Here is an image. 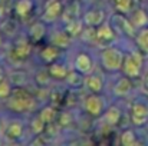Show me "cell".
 I'll return each instance as SVG.
<instances>
[{
	"instance_id": "1",
	"label": "cell",
	"mask_w": 148,
	"mask_h": 146,
	"mask_svg": "<svg viewBox=\"0 0 148 146\" xmlns=\"http://www.w3.org/2000/svg\"><path fill=\"white\" fill-rule=\"evenodd\" d=\"M6 107L16 115L32 113L38 107V100L27 89L25 88H13L10 96L6 97Z\"/></svg>"
},
{
	"instance_id": "2",
	"label": "cell",
	"mask_w": 148,
	"mask_h": 146,
	"mask_svg": "<svg viewBox=\"0 0 148 146\" xmlns=\"http://www.w3.org/2000/svg\"><path fill=\"white\" fill-rule=\"evenodd\" d=\"M124 57H125V54L115 46H106L101 52L102 66H103V69H106L109 72L121 70L122 63H124Z\"/></svg>"
},
{
	"instance_id": "3",
	"label": "cell",
	"mask_w": 148,
	"mask_h": 146,
	"mask_svg": "<svg viewBox=\"0 0 148 146\" xmlns=\"http://www.w3.org/2000/svg\"><path fill=\"white\" fill-rule=\"evenodd\" d=\"M143 65H144L143 53L141 52H131V53L125 54L121 70L124 72V75H127L130 77H138L141 73Z\"/></svg>"
},
{
	"instance_id": "4",
	"label": "cell",
	"mask_w": 148,
	"mask_h": 146,
	"mask_svg": "<svg viewBox=\"0 0 148 146\" xmlns=\"http://www.w3.org/2000/svg\"><path fill=\"white\" fill-rule=\"evenodd\" d=\"M32 53V42L29 37H16L12 49L9 52V57L13 62H25Z\"/></svg>"
},
{
	"instance_id": "5",
	"label": "cell",
	"mask_w": 148,
	"mask_h": 146,
	"mask_svg": "<svg viewBox=\"0 0 148 146\" xmlns=\"http://www.w3.org/2000/svg\"><path fill=\"white\" fill-rule=\"evenodd\" d=\"M111 26L115 29V32H121V33H124V35H127L130 37H135L137 36L135 35L134 24L131 23L130 19L125 17L124 13L116 12L115 14H112V17H111Z\"/></svg>"
},
{
	"instance_id": "6",
	"label": "cell",
	"mask_w": 148,
	"mask_h": 146,
	"mask_svg": "<svg viewBox=\"0 0 148 146\" xmlns=\"http://www.w3.org/2000/svg\"><path fill=\"white\" fill-rule=\"evenodd\" d=\"M63 14V6L60 0H46L43 6L42 20L45 23H53Z\"/></svg>"
},
{
	"instance_id": "7",
	"label": "cell",
	"mask_w": 148,
	"mask_h": 146,
	"mask_svg": "<svg viewBox=\"0 0 148 146\" xmlns=\"http://www.w3.org/2000/svg\"><path fill=\"white\" fill-rule=\"evenodd\" d=\"M103 107H105V102H103V97L99 96V93H91L84 100V109L92 117L101 116L103 112Z\"/></svg>"
},
{
	"instance_id": "8",
	"label": "cell",
	"mask_w": 148,
	"mask_h": 146,
	"mask_svg": "<svg viewBox=\"0 0 148 146\" xmlns=\"http://www.w3.org/2000/svg\"><path fill=\"white\" fill-rule=\"evenodd\" d=\"M131 120L135 126H144L148 120V103L135 100L131 105Z\"/></svg>"
},
{
	"instance_id": "9",
	"label": "cell",
	"mask_w": 148,
	"mask_h": 146,
	"mask_svg": "<svg viewBox=\"0 0 148 146\" xmlns=\"http://www.w3.org/2000/svg\"><path fill=\"white\" fill-rule=\"evenodd\" d=\"M115 40V29L111 26V23H102L97 29V43L99 46H111Z\"/></svg>"
},
{
	"instance_id": "10",
	"label": "cell",
	"mask_w": 148,
	"mask_h": 146,
	"mask_svg": "<svg viewBox=\"0 0 148 146\" xmlns=\"http://www.w3.org/2000/svg\"><path fill=\"white\" fill-rule=\"evenodd\" d=\"M25 133V126H23V122L22 120H10L6 128H4V136L7 141H19Z\"/></svg>"
},
{
	"instance_id": "11",
	"label": "cell",
	"mask_w": 148,
	"mask_h": 146,
	"mask_svg": "<svg viewBox=\"0 0 148 146\" xmlns=\"http://www.w3.org/2000/svg\"><path fill=\"white\" fill-rule=\"evenodd\" d=\"M45 36H46V23H45L42 19L33 22V23L29 26L27 37L30 39L32 43H38V42H40Z\"/></svg>"
},
{
	"instance_id": "12",
	"label": "cell",
	"mask_w": 148,
	"mask_h": 146,
	"mask_svg": "<svg viewBox=\"0 0 148 146\" xmlns=\"http://www.w3.org/2000/svg\"><path fill=\"white\" fill-rule=\"evenodd\" d=\"M7 79L13 88H25L29 83V73L23 69H13L9 72Z\"/></svg>"
},
{
	"instance_id": "13",
	"label": "cell",
	"mask_w": 148,
	"mask_h": 146,
	"mask_svg": "<svg viewBox=\"0 0 148 146\" xmlns=\"http://www.w3.org/2000/svg\"><path fill=\"white\" fill-rule=\"evenodd\" d=\"M71 42H72V36H69V35L66 33V30L53 32L49 37L50 45H55L56 48H59V49L69 48V46H71Z\"/></svg>"
},
{
	"instance_id": "14",
	"label": "cell",
	"mask_w": 148,
	"mask_h": 146,
	"mask_svg": "<svg viewBox=\"0 0 148 146\" xmlns=\"http://www.w3.org/2000/svg\"><path fill=\"white\" fill-rule=\"evenodd\" d=\"M17 30H19L17 19L6 17V16L1 19V22H0V32H1V35L9 36V37H14L17 35Z\"/></svg>"
},
{
	"instance_id": "15",
	"label": "cell",
	"mask_w": 148,
	"mask_h": 146,
	"mask_svg": "<svg viewBox=\"0 0 148 146\" xmlns=\"http://www.w3.org/2000/svg\"><path fill=\"white\" fill-rule=\"evenodd\" d=\"M33 7H35L33 0H16L13 6V13L19 19H25L32 13Z\"/></svg>"
},
{
	"instance_id": "16",
	"label": "cell",
	"mask_w": 148,
	"mask_h": 146,
	"mask_svg": "<svg viewBox=\"0 0 148 146\" xmlns=\"http://www.w3.org/2000/svg\"><path fill=\"white\" fill-rule=\"evenodd\" d=\"M131 90H132V82H131V77L127 75L124 77H119L112 88V92L115 96H127L130 95Z\"/></svg>"
},
{
	"instance_id": "17",
	"label": "cell",
	"mask_w": 148,
	"mask_h": 146,
	"mask_svg": "<svg viewBox=\"0 0 148 146\" xmlns=\"http://www.w3.org/2000/svg\"><path fill=\"white\" fill-rule=\"evenodd\" d=\"M103 20H105V12L101 10V9H92V10L86 12L85 16H84L85 24H88L91 27H95V26L102 24Z\"/></svg>"
},
{
	"instance_id": "18",
	"label": "cell",
	"mask_w": 148,
	"mask_h": 146,
	"mask_svg": "<svg viewBox=\"0 0 148 146\" xmlns=\"http://www.w3.org/2000/svg\"><path fill=\"white\" fill-rule=\"evenodd\" d=\"M73 66L81 73H89L92 70V67H94V63H92V59L89 57V54H86V53H78V56L75 57Z\"/></svg>"
},
{
	"instance_id": "19",
	"label": "cell",
	"mask_w": 148,
	"mask_h": 146,
	"mask_svg": "<svg viewBox=\"0 0 148 146\" xmlns=\"http://www.w3.org/2000/svg\"><path fill=\"white\" fill-rule=\"evenodd\" d=\"M84 85L91 93H101L103 89V79L99 75H88Z\"/></svg>"
},
{
	"instance_id": "20",
	"label": "cell",
	"mask_w": 148,
	"mask_h": 146,
	"mask_svg": "<svg viewBox=\"0 0 148 146\" xmlns=\"http://www.w3.org/2000/svg\"><path fill=\"white\" fill-rule=\"evenodd\" d=\"M130 13V20L134 24V27H145L148 24V14L144 9H132Z\"/></svg>"
},
{
	"instance_id": "21",
	"label": "cell",
	"mask_w": 148,
	"mask_h": 146,
	"mask_svg": "<svg viewBox=\"0 0 148 146\" xmlns=\"http://www.w3.org/2000/svg\"><path fill=\"white\" fill-rule=\"evenodd\" d=\"M102 117H103L105 125H108V126H116V125L119 123L121 117H122V112H121L116 106H111V107L103 113Z\"/></svg>"
},
{
	"instance_id": "22",
	"label": "cell",
	"mask_w": 148,
	"mask_h": 146,
	"mask_svg": "<svg viewBox=\"0 0 148 146\" xmlns=\"http://www.w3.org/2000/svg\"><path fill=\"white\" fill-rule=\"evenodd\" d=\"M48 70H49L50 77H52V79H56V80H63V79H66L68 72H69L65 65H62V63H55V62L50 63Z\"/></svg>"
},
{
	"instance_id": "23",
	"label": "cell",
	"mask_w": 148,
	"mask_h": 146,
	"mask_svg": "<svg viewBox=\"0 0 148 146\" xmlns=\"http://www.w3.org/2000/svg\"><path fill=\"white\" fill-rule=\"evenodd\" d=\"M65 30H66V33H68L69 36L76 37V36L82 35V32H84V23H82V20H79L78 17H76V19H71V20L66 22Z\"/></svg>"
},
{
	"instance_id": "24",
	"label": "cell",
	"mask_w": 148,
	"mask_h": 146,
	"mask_svg": "<svg viewBox=\"0 0 148 146\" xmlns=\"http://www.w3.org/2000/svg\"><path fill=\"white\" fill-rule=\"evenodd\" d=\"M60 49L56 48L55 45H48L40 50V59L46 63H53L58 57H59Z\"/></svg>"
},
{
	"instance_id": "25",
	"label": "cell",
	"mask_w": 148,
	"mask_h": 146,
	"mask_svg": "<svg viewBox=\"0 0 148 146\" xmlns=\"http://www.w3.org/2000/svg\"><path fill=\"white\" fill-rule=\"evenodd\" d=\"M84 73H81L78 69H73V70H69L68 72V76H66V82H68V85L69 86H72V88H79V86H82L84 83H85V77L82 76Z\"/></svg>"
},
{
	"instance_id": "26",
	"label": "cell",
	"mask_w": 148,
	"mask_h": 146,
	"mask_svg": "<svg viewBox=\"0 0 148 146\" xmlns=\"http://www.w3.org/2000/svg\"><path fill=\"white\" fill-rule=\"evenodd\" d=\"M58 110L53 107V106H45L40 109L39 112V116L42 117V120L48 125V123H53L56 119H58Z\"/></svg>"
},
{
	"instance_id": "27",
	"label": "cell",
	"mask_w": 148,
	"mask_h": 146,
	"mask_svg": "<svg viewBox=\"0 0 148 146\" xmlns=\"http://www.w3.org/2000/svg\"><path fill=\"white\" fill-rule=\"evenodd\" d=\"M119 142L122 143V145L125 146H135L138 143V141H137V135H135V132L132 130V129H125L122 133H121V139H119Z\"/></svg>"
},
{
	"instance_id": "28",
	"label": "cell",
	"mask_w": 148,
	"mask_h": 146,
	"mask_svg": "<svg viewBox=\"0 0 148 146\" xmlns=\"http://www.w3.org/2000/svg\"><path fill=\"white\" fill-rule=\"evenodd\" d=\"M45 128H46V123L42 120V117L39 116V113L32 117V120H30V129H32V132L36 136L40 135V133H43L45 132Z\"/></svg>"
},
{
	"instance_id": "29",
	"label": "cell",
	"mask_w": 148,
	"mask_h": 146,
	"mask_svg": "<svg viewBox=\"0 0 148 146\" xmlns=\"http://www.w3.org/2000/svg\"><path fill=\"white\" fill-rule=\"evenodd\" d=\"M135 39H137L138 48L141 50H144V52H148V27H144L141 32H138Z\"/></svg>"
},
{
	"instance_id": "30",
	"label": "cell",
	"mask_w": 148,
	"mask_h": 146,
	"mask_svg": "<svg viewBox=\"0 0 148 146\" xmlns=\"http://www.w3.org/2000/svg\"><path fill=\"white\" fill-rule=\"evenodd\" d=\"M134 4H135V0H119L115 4V9H116V12L127 14L134 9Z\"/></svg>"
},
{
	"instance_id": "31",
	"label": "cell",
	"mask_w": 148,
	"mask_h": 146,
	"mask_svg": "<svg viewBox=\"0 0 148 146\" xmlns=\"http://www.w3.org/2000/svg\"><path fill=\"white\" fill-rule=\"evenodd\" d=\"M35 82L39 85V86H46L48 83L50 82V75H49V70L46 69H42L39 70L36 75H35Z\"/></svg>"
},
{
	"instance_id": "32",
	"label": "cell",
	"mask_w": 148,
	"mask_h": 146,
	"mask_svg": "<svg viewBox=\"0 0 148 146\" xmlns=\"http://www.w3.org/2000/svg\"><path fill=\"white\" fill-rule=\"evenodd\" d=\"M13 90V85L9 82V79H6L4 82L0 83V99H6V97L10 96Z\"/></svg>"
},
{
	"instance_id": "33",
	"label": "cell",
	"mask_w": 148,
	"mask_h": 146,
	"mask_svg": "<svg viewBox=\"0 0 148 146\" xmlns=\"http://www.w3.org/2000/svg\"><path fill=\"white\" fill-rule=\"evenodd\" d=\"M73 122L71 112H62L58 115V125L59 126H69Z\"/></svg>"
},
{
	"instance_id": "34",
	"label": "cell",
	"mask_w": 148,
	"mask_h": 146,
	"mask_svg": "<svg viewBox=\"0 0 148 146\" xmlns=\"http://www.w3.org/2000/svg\"><path fill=\"white\" fill-rule=\"evenodd\" d=\"M6 79H7V73H6V69H4V67H3V66L0 65V83H1V82H4Z\"/></svg>"
},
{
	"instance_id": "35",
	"label": "cell",
	"mask_w": 148,
	"mask_h": 146,
	"mask_svg": "<svg viewBox=\"0 0 148 146\" xmlns=\"http://www.w3.org/2000/svg\"><path fill=\"white\" fill-rule=\"evenodd\" d=\"M4 128H6V123H4V120L0 117V138L4 136Z\"/></svg>"
},
{
	"instance_id": "36",
	"label": "cell",
	"mask_w": 148,
	"mask_h": 146,
	"mask_svg": "<svg viewBox=\"0 0 148 146\" xmlns=\"http://www.w3.org/2000/svg\"><path fill=\"white\" fill-rule=\"evenodd\" d=\"M144 89L148 92V73L144 76Z\"/></svg>"
},
{
	"instance_id": "37",
	"label": "cell",
	"mask_w": 148,
	"mask_h": 146,
	"mask_svg": "<svg viewBox=\"0 0 148 146\" xmlns=\"http://www.w3.org/2000/svg\"><path fill=\"white\" fill-rule=\"evenodd\" d=\"M109 1H111V3H112V4H114V6H115V4H116V3H118V1H119V0H109Z\"/></svg>"
},
{
	"instance_id": "38",
	"label": "cell",
	"mask_w": 148,
	"mask_h": 146,
	"mask_svg": "<svg viewBox=\"0 0 148 146\" xmlns=\"http://www.w3.org/2000/svg\"><path fill=\"white\" fill-rule=\"evenodd\" d=\"M1 43H3V35H1V32H0V46H1Z\"/></svg>"
},
{
	"instance_id": "39",
	"label": "cell",
	"mask_w": 148,
	"mask_h": 146,
	"mask_svg": "<svg viewBox=\"0 0 148 146\" xmlns=\"http://www.w3.org/2000/svg\"><path fill=\"white\" fill-rule=\"evenodd\" d=\"M0 22H1V17H0Z\"/></svg>"
}]
</instances>
